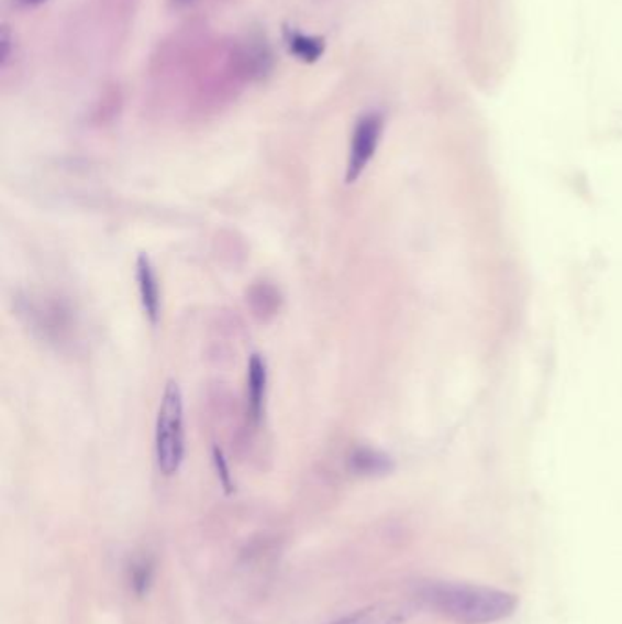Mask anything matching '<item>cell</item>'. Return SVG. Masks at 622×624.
Listing matches in <instances>:
<instances>
[{"instance_id": "3", "label": "cell", "mask_w": 622, "mask_h": 624, "mask_svg": "<svg viewBox=\"0 0 622 624\" xmlns=\"http://www.w3.org/2000/svg\"><path fill=\"white\" fill-rule=\"evenodd\" d=\"M381 130H384V119L380 113H367L356 123L353 139H351L349 160H347V171H345V183H355L370 160L375 157L378 144H380Z\"/></svg>"}, {"instance_id": "2", "label": "cell", "mask_w": 622, "mask_h": 624, "mask_svg": "<svg viewBox=\"0 0 622 624\" xmlns=\"http://www.w3.org/2000/svg\"><path fill=\"white\" fill-rule=\"evenodd\" d=\"M157 468L165 477L178 473L185 460V404L181 387L168 382L156 420Z\"/></svg>"}, {"instance_id": "12", "label": "cell", "mask_w": 622, "mask_h": 624, "mask_svg": "<svg viewBox=\"0 0 622 624\" xmlns=\"http://www.w3.org/2000/svg\"><path fill=\"white\" fill-rule=\"evenodd\" d=\"M19 8H37V6L44 4L46 0H15Z\"/></svg>"}, {"instance_id": "9", "label": "cell", "mask_w": 622, "mask_h": 624, "mask_svg": "<svg viewBox=\"0 0 622 624\" xmlns=\"http://www.w3.org/2000/svg\"><path fill=\"white\" fill-rule=\"evenodd\" d=\"M287 44H289L290 52L306 63H314V61L320 59L323 50H325L322 39L303 35L300 32H289Z\"/></svg>"}, {"instance_id": "6", "label": "cell", "mask_w": 622, "mask_h": 624, "mask_svg": "<svg viewBox=\"0 0 622 624\" xmlns=\"http://www.w3.org/2000/svg\"><path fill=\"white\" fill-rule=\"evenodd\" d=\"M411 609L406 604L381 603L344 615L331 624H403L409 620Z\"/></svg>"}, {"instance_id": "11", "label": "cell", "mask_w": 622, "mask_h": 624, "mask_svg": "<svg viewBox=\"0 0 622 624\" xmlns=\"http://www.w3.org/2000/svg\"><path fill=\"white\" fill-rule=\"evenodd\" d=\"M10 43H11V39H10V33H8V30H4V32H2V57H0V61H2V66H5V63H8V59H10Z\"/></svg>"}, {"instance_id": "1", "label": "cell", "mask_w": 622, "mask_h": 624, "mask_svg": "<svg viewBox=\"0 0 622 624\" xmlns=\"http://www.w3.org/2000/svg\"><path fill=\"white\" fill-rule=\"evenodd\" d=\"M420 603L458 624H491L508 620L519 609L515 593L462 581H424L416 588Z\"/></svg>"}, {"instance_id": "13", "label": "cell", "mask_w": 622, "mask_h": 624, "mask_svg": "<svg viewBox=\"0 0 622 624\" xmlns=\"http://www.w3.org/2000/svg\"><path fill=\"white\" fill-rule=\"evenodd\" d=\"M178 2H188V0H178Z\"/></svg>"}, {"instance_id": "10", "label": "cell", "mask_w": 622, "mask_h": 624, "mask_svg": "<svg viewBox=\"0 0 622 624\" xmlns=\"http://www.w3.org/2000/svg\"><path fill=\"white\" fill-rule=\"evenodd\" d=\"M212 460H214L215 473H218V479H220L221 485L225 493L231 495L232 491L236 490L234 488V481H232L231 468H229V462H226L225 455L221 451L218 446L212 449Z\"/></svg>"}, {"instance_id": "8", "label": "cell", "mask_w": 622, "mask_h": 624, "mask_svg": "<svg viewBox=\"0 0 622 624\" xmlns=\"http://www.w3.org/2000/svg\"><path fill=\"white\" fill-rule=\"evenodd\" d=\"M351 470L358 475H384L392 470V462L386 455L378 453L375 449H356L351 455Z\"/></svg>"}, {"instance_id": "4", "label": "cell", "mask_w": 622, "mask_h": 624, "mask_svg": "<svg viewBox=\"0 0 622 624\" xmlns=\"http://www.w3.org/2000/svg\"><path fill=\"white\" fill-rule=\"evenodd\" d=\"M135 277H137L141 305H143L145 316L152 326H157L159 318H162V287H159V277H157L156 269H154L151 258L146 256V254L137 256Z\"/></svg>"}, {"instance_id": "5", "label": "cell", "mask_w": 622, "mask_h": 624, "mask_svg": "<svg viewBox=\"0 0 622 624\" xmlns=\"http://www.w3.org/2000/svg\"><path fill=\"white\" fill-rule=\"evenodd\" d=\"M247 371L248 416L253 424H259L265 412V398H267L268 373L265 358L253 354L248 360Z\"/></svg>"}, {"instance_id": "7", "label": "cell", "mask_w": 622, "mask_h": 624, "mask_svg": "<svg viewBox=\"0 0 622 624\" xmlns=\"http://www.w3.org/2000/svg\"><path fill=\"white\" fill-rule=\"evenodd\" d=\"M156 559L151 554L137 555L130 560L126 570V581H129L130 592L137 599H145L154 588L156 582Z\"/></svg>"}]
</instances>
